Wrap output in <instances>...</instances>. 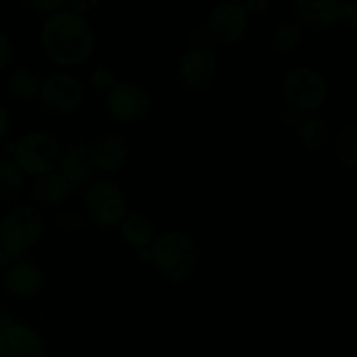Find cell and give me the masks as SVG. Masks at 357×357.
<instances>
[{"label":"cell","mask_w":357,"mask_h":357,"mask_svg":"<svg viewBox=\"0 0 357 357\" xmlns=\"http://www.w3.org/2000/svg\"><path fill=\"white\" fill-rule=\"evenodd\" d=\"M40 42L45 56L63 68L84 65L96 49L93 28L84 17L70 10H56L45 20Z\"/></svg>","instance_id":"1"},{"label":"cell","mask_w":357,"mask_h":357,"mask_svg":"<svg viewBox=\"0 0 357 357\" xmlns=\"http://www.w3.org/2000/svg\"><path fill=\"white\" fill-rule=\"evenodd\" d=\"M150 255L157 272L173 284L188 281L199 264V246L194 236L178 229L157 234L150 246Z\"/></svg>","instance_id":"2"},{"label":"cell","mask_w":357,"mask_h":357,"mask_svg":"<svg viewBox=\"0 0 357 357\" xmlns=\"http://www.w3.org/2000/svg\"><path fill=\"white\" fill-rule=\"evenodd\" d=\"M45 232L44 215L31 204L10 209L0 220V246L3 250V265L9 267L21 260V255L33 248Z\"/></svg>","instance_id":"3"},{"label":"cell","mask_w":357,"mask_h":357,"mask_svg":"<svg viewBox=\"0 0 357 357\" xmlns=\"http://www.w3.org/2000/svg\"><path fill=\"white\" fill-rule=\"evenodd\" d=\"M282 96L298 114H316L330 96L326 79L310 66H295L282 77Z\"/></svg>","instance_id":"4"},{"label":"cell","mask_w":357,"mask_h":357,"mask_svg":"<svg viewBox=\"0 0 357 357\" xmlns=\"http://www.w3.org/2000/svg\"><path fill=\"white\" fill-rule=\"evenodd\" d=\"M63 146L54 135L45 131H33L21 136L14 143L13 160L24 174L40 176V174L58 171Z\"/></svg>","instance_id":"5"},{"label":"cell","mask_w":357,"mask_h":357,"mask_svg":"<svg viewBox=\"0 0 357 357\" xmlns=\"http://www.w3.org/2000/svg\"><path fill=\"white\" fill-rule=\"evenodd\" d=\"M86 218L100 229H115L128 216V199L117 183L96 180L84 195Z\"/></svg>","instance_id":"6"},{"label":"cell","mask_w":357,"mask_h":357,"mask_svg":"<svg viewBox=\"0 0 357 357\" xmlns=\"http://www.w3.org/2000/svg\"><path fill=\"white\" fill-rule=\"evenodd\" d=\"M152 108V98L143 86L132 80H119L105 94V110L114 121L131 126L145 121Z\"/></svg>","instance_id":"7"},{"label":"cell","mask_w":357,"mask_h":357,"mask_svg":"<svg viewBox=\"0 0 357 357\" xmlns=\"http://www.w3.org/2000/svg\"><path fill=\"white\" fill-rule=\"evenodd\" d=\"M38 101L54 115H70L80 110L86 101V89L77 77L65 72H54L44 77L38 89Z\"/></svg>","instance_id":"8"},{"label":"cell","mask_w":357,"mask_h":357,"mask_svg":"<svg viewBox=\"0 0 357 357\" xmlns=\"http://www.w3.org/2000/svg\"><path fill=\"white\" fill-rule=\"evenodd\" d=\"M218 63L209 47H190L183 52L176 70V80L185 91L201 93L216 77Z\"/></svg>","instance_id":"9"},{"label":"cell","mask_w":357,"mask_h":357,"mask_svg":"<svg viewBox=\"0 0 357 357\" xmlns=\"http://www.w3.org/2000/svg\"><path fill=\"white\" fill-rule=\"evenodd\" d=\"M206 28L211 35V40L216 44H237L246 35L248 14L241 3L222 2L211 9Z\"/></svg>","instance_id":"10"},{"label":"cell","mask_w":357,"mask_h":357,"mask_svg":"<svg viewBox=\"0 0 357 357\" xmlns=\"http://www.w3.org/2000/svg\"><path fill=\"white\" fill-rule=\"evenodd\" d=\"M45 344L35 328L10 323L0 330V357H44Z\"/></svg>","instance_id":"11"},{"label":"cell","mask_w":357,"mask_h":357,"mask_svg":"<svg viewBox=\"0 0 357 357\" xmlns=\"http://www.w3.org/2000/svg\"><path fill=\"white\" fill-rule=\"evenodd\" d=\"M58 171L65 176V180L72 185L73 192L80 187L91 185L98 180L96 162L93 157V146L89 145H73L61 153Z\"/></svg>","instance_id":"12"},{"label":"cell","mask_w":357,"mask_h":357,"mask_svg":"<svg viewBox=\"0 0 357 357\" xmlns=\"http://www.w3.org/2000/svg\"><path fill=\"white\" fill-rule=\"evenodd\" d=\"M7 293L17 298H33L45 286V274L40 265L30 260H17L7 267L3 275Z\"/></svg>","instance_id":"13"},{"label":"cell","mask_w":357,"mask_h":357,"mask_svg":"<svg viewBox=\"0 0 357 357\" xmlns=\"http://www.w3.org/2000/svg\"><path fill=\"white\" fill-rule=\"evenodd\" d=\"M131 146L122 135L110 132L101 136L93 146V157L100 173H119L128 164Z\"/></svg>","instance_id":"14"},{"label":"cell","mask_w":357,"mask_h":357,"mask_svg":"<svg viewBox=\"0 0 357 357\" xmlns=\"http://www.w3.org/2000/svg\"><path fill=\"white\" fill-rule=\"evenodd\" d=\"M295 17L302 28L328 30L338 20V3L337 0H296Z\"/></svg>","instance_id":"15"},{"label":"cell","mask_w":357,"mask_h":357,"mask_svg":"<svg viewBox=\"0 0 357 357\" xmlns=\"http://www.w3.org/2000/svg\"><path fill=\"white\" fill-rule=\"evenodd\" d=\"M119 236L129 248L135 250L150 248L157 237L155 223L145 213H131L119 225Z\"/></svg>","instance_id":"16"},{"label":"cell","mask_w":357,"mask_h":357,"mask_svg":"<svg viewBox=\"0 0 357 357\" xmlns=\"http://www.w3.org/2000/svg\"><path fill=\"white\" fill-rule=\"evenodd\" d=\"M72 192V185L65 180L59 171H51V173L35 176L33 185H31V199L38 206L61 204Z\"/></svg>","instance_id":"17"},{"label":"cell","mask_w":357,"mask_h":357,"mask_svg":"<svg viewBox=\"0 0 357 357\" xmlns=\"http://www.w3.org/2000/svg\"><path fill=\"white\" fill-rule=\"evenodd\" d=\"M295 136L303 149L309 152H317L328 143L330 128L323 117L317 114H309L295 124Z\"/></svg>","instance_id":"18"},{"label":"cell","mask_w":357,"mask_h":357,"mask_svg":"<svg viewBox=\"0 0 357 357\" xmlns=\"http://www.w3.org/2000/svg\"><path fill=\"white\" fill-rule=\"evenodd\" d=\"M42 77L28 66L14 68L6 79V89L13 100L31 101L38 96Z\"/></svg>","instance_id":"19"},{"label":"cell","mask_w":357,"mask_h":357,"mask_svg":"<svg viewBox=\"0 0 357 357\" xmlns=\"http://www.w3.org/2000/svg\"><path fill=\"white\" fill-rule=\"evenodd\" d=\"M24 173L13 159L0 160V199L10 201L23 192Z\"/></svg>","instance_id":"20"},{"label":"cell","mask_w":357,"mask_h":357,"mask_svg":"<svg viewBox=\"0 0 357 357\" xmlns=\"http://www.w3.org/2000/svg\"><path fill=\"white\" fill-rule=\"evenodd\" d=\"M305 40V31L298 23H282L272 35L271 45L279 54H289L296 51Z\"/></svg>","instance_id":"21"},{"label":"cell","mask_w":357,"mask_h":357,"mask_svg":"<svg viewBox=\"0 0 357 357\" xmlns=\"http://www.w3.org/2000/svg\"><path fill=\"white\" fill-rule=\"evenodd\" d=\"M337 157L347 169L357 167V126L349 124L340 131L337 138Z\"/></svg>","instance_id":"22"},{"label":"cell","mask_w":357,"mask_h":357,"mask_svg":"<svg viewBox=\"0 0 357 357\" xmlns=\"http://www.w3.org/2000/svg\"><path fill=\"white\" fill-rule=\"evenodd\" d=\"M89 82L91 87H93L96 93L107 94L119 80L117 75H115L108 66H98V68L93 70V73L89 75Z\"/></svg>","instance_id":"23"},{"label":"cell","mask_w":357,"mask_h":357,"mask_svg":"<svg viewBox=\"0 0 357 357\" xmlns=\"http://www.w3.org/2000/svg\"><path fill=\"white\" fill-rule=\"evenodd\" d=\"M56 223L61 230H68V232H77V230L86 229L87 218L84 215L77 211H61L58 216H56Z\"/></svg>","instance_id":"24"},{"label":"cell","mask_w":357,"mask_h":357,"mask_svg":"<svg viewBox=\"0 0 357 357\" xmlns=\"http://www.w3.org/2000/svg\"><path fill=\"white\" fill-rule=\"evenodd\" d=\"M338 3V20L349 30H356L357 23V7L354 0H337Z\"/></svg>","instance_id":"25"},{"label":"cell","mask_w":357,"mask_h":357,"mask_svg":"<svg viewBox=\"0 0 357 357\" xmlns=\"http://www.w3.org/2000/svg\"><path fill=\"white\" fill-rule=\"evenodd\" d=\"M13 59H14L13 40H10L3 31H0V73L6 72V68L13 63Z\"/></svg>","instance_id":"26"},{"label":"cell","mask_w":357,"mask_h":357,"mask_svg":"<svg viewBox=\"0 0 357 357\" xmlns=\"http://www.w3.org/2000/svg\"><path fill=\"white\" fill-rule=\"evenodd\" d=\"M66 3H68L70 13L84 17L87 16V14L93 13V10L100 6V0H66Z\"/></svg>","instance_id":"27"},{"label":"cell","mask_w":357,"mask_h":357,"mask_svg":"<svg viewBox=\"0 0 357 357\" xmlns=\"http://www.w3.org/2000/svg\"><path fill=\"white\" fill-rule=\"evenodd\" d=\"M24 6L37 13H56L65 3V0H23Z\"/></svg>","instance_id":"28"},{"label":"cell","mask_w":357,"mask_h":357,"mask_svg":"<svg viewBox=\"0 0 357 357\" xmlns=\"http://www.w3.org/2000/svg\"><path fill=\"white\" fill-rule=\"evenodd\" d=\"M188 42L192 47H209L211 45V35H209L208 28L197 26L188 33Z\"/></svg>","instance_id":"29"},{"label":"cell","mask_w":357,"mask_h":357,"mask_svg":"<svg viewBox=\"0 0 357 357\" xmlns=\"http://www.w3.org/2000/svg\"><path fill=\"white\" fill-rule=\"evenodd\" d=\"M241 6L248 16H264L271 7V0H244Z\"/></svg>","instance_id":"30"},{"label":"cell","mask_w":357,"mask_h":357,"mask_svg":"<svg viewBox=\"0 0 357 357\" xmlns=\"http://www.w3.org/2000/svg\"><path fill=\"white\" fill-rule=\"evenodd\" d=\"M10 128V115L3 105H0V142L7 136Z\"/></svg>","instance_id":"31"},{"label":"cell","mask_w":357,"mask_h":357,"mask_svg":"<svg viewBox=\"0 0 357 357\" xmlns=\"http://www.w3.org/2000/svg\"><path fill=\"white\" fill-rule=\"evenodd\" d=\"M281 121L284 126H295L300 121V114L296 110H293V108H286L281 114Z\"/></svg>","instance_id":"32"},{"label":"cell","mask_w":357,"mask_h":357,"mask_svg":"<svg viewBox=\"0 0 357 357\" xmlns=\"http://www.w3.org/2000/svg\"><path fill=\"white\" fill-rule=\"evenodd\" d=\"M3 265V250H2V246H0V267H2Z\"/></svg>","instance_id":"33"},{"label":"cell","mask_w":357,"mask_h":357,"mask_svg":"<svg viewBox=\"0 0 357 357\" xmlns=\"http://www.w3.org/2000/svg\"><path fill=\"white\" fill-rule=\"evenodd\" d=\"M225 2H234V3H237V0H225Z\"/></svg>","instance_id":"34"},{"label":"cell","mask_w":357,"mask_h":357,"mask_svg":"<svg viewBox=\"0 0 357 357\" xmlns=\"http://www.w3.org/2000/svg\"><path fill=\"white\" fill-rule=\"evenodd\" d=\"M0 330H2V316H0Z\"/></svg>","instance_id":"35"},{"label":"cell","mask_w":357,"mask_h":357,"mask_svg":"<svg viewBox=\"0 0 357 357\" xmlns=\"http://www.w3.org/2000/svg\"><path fill=\"white\" fill-rule=\"evenodd\" d=\"M63 357H68V356H63Z\"/></svg>","instance_id":"36"}]
</instances>
